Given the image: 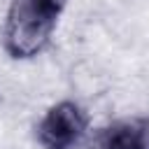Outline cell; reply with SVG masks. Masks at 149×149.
Segmentation results:
<instances>
[{
  "label": "cell",
  "instance_id": "1",
  "mask_svg": "<svg viewBox=\"0 0 149 149\" xmlns=\"http://www.w3.org/2000/svg\"><path fill=\"white\" fill-rule=\"evenodd\" d=\"M68 0H9L2 44L12 58H33L51 40Z\"/></svg>",
  "mask_w": 149,
  "mask_h": 149
},
{
  "label": "cell",
  "instance_id": "2",
  "mask_svg": "<svg viewBox=\"0 0 149 149\" xmlns=\"http://www.w3.org/2000/svg\"><path fill=\"white\" fill-rule=\"evenodd\" d=\"M86 123V112L77 102H56L37 123V142L44 149H72L84 137Z\"/></svg>",
  "mask_w": 149,
  "mask_h": 149
},
{
  "label": "cell",
  "instance_id": "3",
  "mask_svg": "<svg viewBox=\"0 0 149 149\" xmlns=\"http://www.w3.org/2000/svg\"><path fill=\"white\" fill-rule=\"evenodd\" d=\"M93 149H149V121L123 119L100 130Z\"/></svg>",
  "mask_w": 149,
  "mask_h": 149
}]
</instances>
